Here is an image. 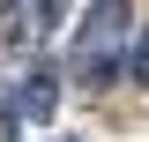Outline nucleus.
I'll use <instances>...</instances> for the list:
<instances>
[{
	"instance_id": "f257e3e1",
	"label": "nucleus",
	"mask_w": 149,
	"mask_h": 142,
	"mask_svg": "<svg viewBox=\"0 0 149 142\" xmlns=\"http://www.w3.org/2000/svg\"><path fill=\"white\" fill-rule=\"evenodd\" d=\"M127 53H134V0H90L74 53H67V75L82 90H112L127 75Z\"/></svg>"
},
{
	"instance_id": "f03ea898",
	"label": "nucleus",
	"mask_w": 149,
	"mask_h": 142,
	"mask_svg": "<svg viewBox=\"0 0 149 142\" xmlns=\"http://www.w3.org/2000/svg\"><path fill=\"white\" fill-rule=\"evenodd\" d=\"M52 105H60V82H52V67H30L22 75V90H15V120H52Z\"/></svg>"
},
{
	"instance_id": "7ed1b4c3",
	"label": "nucleus",
	"mask_w": 149,
	"mask_h": 142,
	"mask_svg": "<svg viewBox=\"0 0 149 142\" xmlns=\"http://www.w3.org/2000/svg\"><path fill=\"white\" fill-rule=\"evenodd\" d=\"M22 37H45V30H60V22H67V0H22Z\"/></svg>"
},
{
	"instance_id": "20e7f679",
	"label": "nucleus",
	"mask_w": 149,
	"mask_h": 142,
	"mask_svg": "<svg viewBox=\"0 0 149 142\" xmlns=\"http://www.w3.org/2000/svg\"><path fill=\"white\" fill-rule=\"evenodd\" d=\"M127 82H142V90H149V30L134 37V53H127Z\"/></svg>"
},
{
	"instance_id": "39448f33",
	"label": "nucleus",
	"mask_w": 149,
	"mask_h": 142,
	"mask_svg": "<svg viewBox=\"0 0 149 142\" xmlns=\"http://www.w3.org/2000/svg\"><path fill=\"white\" fill-rule=\"evenodd\" d=\"M0 8H22V0H0Z\"/></svg>"
}]
</instances>
